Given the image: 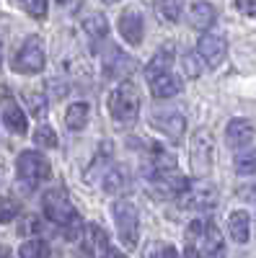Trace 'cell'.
I'll return each instance as SVG.
<instances>
[{"label":"cell","mask_w":256,"mask_h":258,"mask_svg":"<svg viewBox=\"0 0 256 258\" xmlns=\"http://www.w3.org/2000/svg\"><path fill=\"white\" fill-rule=\"evenodd\" d=\"M83 29H85V34L91 36L93 44L101 41V39H106V34H109V24H106V18L101 13H91L88 18L83 21Z\"/></svg>","instance_id":"20"},{"label":"cell","mask_w":256,"mask_h":258,"mask_svg":"<svg viewBox=\"0 0 256 258\" xmlns=\"http://www.w3.org/2000/svg\"><path fill=\"white\" fill-rule=\"evenodd\" d=\"M18 255L21 258H49V245L39 238H31L18 248Z\"/></svg>","instance_id":"21"},{"label":"cell","mask_w":256,"mask_h":258,"mask_svg":"<svg viewBox=\"0 0 256 258\" xmlns=\"http://www.w3.org/2000/svg\"><path fill=\"white\" fill-rule=\"evenodd\" d=\"M171 64H174V47L166 44V47H161V49L150 57V62H147V70H145V78L153 80V78H158V75H163V73H171Z\"/></svg>","instance_id":"12"},{"label":"cell","mask_w":256,"mask_h":258,"mask_svg":"<svg viewBox=\"0 0 256 258\" xmlns=\"http://www.w3.org/2000/svg\"><path fill=\"white\" fill-rule=\"evenodd\" d=\"M16 170H18V178L24 181L29 188L44 183L52 173V168L47 163V158L41 153H34V150H26V153H21L18 160H16Z\"/></svg>","instance_id":"5"},{"label":"cell","mask_w":256,"mask_h":258,"mask_svg":"<svg viewBox=\"0 0 256 258\" xmlns=\"http://www.w3.org/2000/svg\"><path fill=\"white\" fill-rule=\"evenodd\" d=\"M124 186H127V170L124 168H114L104 176V188L109 194H119Z\"/></svg>","instance_id":"22"},{"label":"cell","mask_w":256,"mask_h":258,"mask_svg":"<svg viewBox=\"0 0 256 258\" xmlns=\"http://www.w3.org/2000/svg\"><path fill=\"white\" fill-rule=\"evenodd\" d=\"M132 68H135V62L127 59L119 49H112V54H106V59H104V75L106 78H119L124 73H130Z\"/></svg>","instance_id":"17"},{"label":"cell","mask_w":256,"mask_h":258,"mask_svg":"<svg viewBox=\"0 0 256 258\" xmlns=\"http://www.w3.org/2000/svg\"><path fill=\"white\" fill-rule=\"evenodd\" d=\"M238 8H241L246 16H253V18H256V0H238Z\"/></svg>","instance_id":"30"},{"label":"cell","mask_w":256,"mask_h":258,"mask_svg":"<svg viewBox=\"0 0 256 258\" xmlns=\"http://www.w3.org/2000/svg\"><path fill=\"white\" fill-rule=\"evenodd\" d=\"M31 18H47V0H18Z\"/></svg>","instance_id":"27"},{"label":"cell","mask_w":256,"mask_h":258,"mask_svg":"<svg viewBox=\"0 0 256 258\" xmlns=\"http://www.w3.org/2000/svg\"><path fill=\"white\" fill-rule=\"evenodd\" d=\"M119 34L122 39L127 41L130 47H137L140 41H142V31H145V24H142V16L137 11H124L119 16Z\"/></svg>","instance_id":"11"},{"label":"cell","mask_w":256,"mask_h":258,"mask_svg":"<svg viewBox=\"0 0 256 258\" xmlns=\"http://www.w3.org/2000/svg\"><path fill=\"white\" fill-rule=\"evenodd\" d=\"M147 83H150V91H153L156 98H174V96L181 93V80L174 73H163V75L147 80Z\"/></svg>","instance_id":"13"},{"label":"cell","mask_w":256,"mask_h":258,"mask_svg":"<svg viewBox=\"0 0 256 258\" xmlns=\"http://www.w3.org/2000/svg\"><path fill=\"white\" fill-rule=\"evenodd\" d=\"M101 258H124L122 253H117V250H112V248H106L104 253H101Z\"/></svg>","instance_id":"33"},{"label":"cell","mask_w":256,"mask_h":258,"mask_svg":"<svg viewBox=\"0 0 256 258\" xmlns=\"http://www.w3.org/2000/svg\"><path fill=\"white\" fill-rule=\"evenodd\" d=\"M186 258H207V255H204L197 245H189V248H186Z\"/></svg>","instance_id":"31"},{"label":"cell","mask_w":256,"mask_h":258,"mask_svg":"<svg viewBox=\"0 0 256 258\" xmlns=\"http://www.w3.org/2000/svg\"><path fill=\"white\" fill-rule=\"evenodd\" d=\"M191 155H194V170L202 176L212 165V135L207 129H197L191 137Z\"/></svg>","instance_id":"9"},{"label":"cell","mask_w":256,"mask_h":258,"mask_svg":"<svg viewBox=\"0 0 256 258\" xmlns=\"http://www.w3.org/2000/svg\"><path fill=\"white\" fill-rule=\"evenodd\" d=\"M153 124L161 129L163 135H168L174 142H179L181 137H184V116L181 114H156V119H153Z\"/></svg>","instance_id":"14"},{"label":"cell","mask_w":256,"mask_h":258,"mask_svg":"<svg viewBox=\"0 0 256 258\" xmlns=\"http://www.w3.org/2000/svg\"><path fill=\"white\" fill-rule=\"evenodd\" d=\"M88 103H83V101H78V103H70L68 106V111H65V124L70 126V129H83L85 124H88Z\"/></svg>","instance_id":"19"},{"label":"cell","mask_w":256,"mask_h":258,"mask_svg":"<svg viewBox=\"0 0 256 258\" xmlns=\"http://www.w3.org/2000/svg\"><path fill=\"white\" fill-rule=\"evenodd\" d=\"M186 235L191 238L189 245H197L207 258H223L225 243H223V235H220V230L215 227V222L197 220V222H191V227H189Z\"/></svg>","instance_id":"3"},{"label":"cell","mask_w":256,"mask_h":258,"mask_svg":"<svg viewBox=\"0 0 256 258\" xmlns=\"http://www.w3.org/2000/svg\"><path fill=\"white\" fill-rule=\"evenodd\" d=\"M158 13H161L163 21H168V24H176L179 13H181L179 0H161V3H158Z\"/></svg>","instance_id":"26"},{"label":"cell","mask_w":256,"mask_h":258,"mask_svg":"<svg viewBox=\"0 0 256 258\" xmlns=\"http://www.w3.org/2000/svg\"><path fill=\"white\" fill-rule=\"evenodd\" d=\"M184 68H186L189 78H197V75H199V64H197V59L191 57V54H186V57H184Z\"/></svg>","instance_id":"29"},{"label":"cell","mask_w":256,"mask_h":258,"mask_svg":"<svg viewBox=\"0 0 256 258\" xmlns=\"http://www.w3.org/2000/svg\"><path fill=\"white\" fill-rule=\"evenodd\" d=\"M181 207L184 209H194V212H210L218 207V188L207 183V181H197L189 183V188L181 194Z\"/></svg>","instance_id":"7"},{"label":"cell","mask_w":256,"mask_h":258,"mask_svg":"<svg viewBox=\"0 0 256 258\" xmlns=\"http://www.w3.org/2000/svg\"><path fill=\"white\" fill-rule=\"evenodd\" d=\"M0 64H3V47H0Z\"/></svg>","instance_id":"35"},{"label":"cell","mask_w":256,"mask_h":258,"mask_svg":"<svg viewBox=\"0 0 256 258\" xmlns=\"http://www.w3.org/2000/svg\"><path fill=\"white\" fill-rule=\"evenodd\" d=\"M161 258H179V253H176L174 245H166V248L161 250Z\"/></svg>","instance_id":"32"},{"label":"cell","mask_w":256,"mask_h":258,"mask_svg":"<svg viewBox=\"0 0 256 258\" xmlns=\"http://www.w3.org/2000/svg\"><path fill=\"white\" fill-rule=\"evenodd\" d=\"M215 18H218L215 6H212V3H204V0L194 3V6H191V11H189V21H191V26L199 29V31H207L212 24H215Z\"/></svg>","instance_id":"15"},{"label":"cell","mask_w":256,"mask_h":258,"mask_svg":"<svg viewBox=\"0 0 256 258\" xmlns=\"http://www.w3.org/2000/svg\"><path fill=\"white\" fill-rule=\"evenodd\" d=\"M13 70L24 75H34L44 70V44H41L39 36H29L21 44V49L13 57Z\"/></svg>","instance_id":"6"},{"label":"cell","mask_w":256,"mask_h":258,"mask_svg":"<svg viewBox=\"0 0 256 258\" xmlns=\"http://www.w3.org/2000/svg\"><path fill=\"white\" fill-rule=\"evenodd\" d=\"M21 212V204L16 199H8V197H0V222H13Z\"/></svg>","instance_id":"25"},{"label":"cell","mask_w":256,"mask_h":258,"mask_svg":"<svg viewBox=\"0 0 256 258\" xmlns=\"http://www.w3.org/2000/svg\"><path fill=\"white\" fill-rule=\"evenodd\" d=\"M26 103L34 116H44L47 114V98L39 96V93H26Z\"/></svg>","instance_id":"28"},{"label":"cell","mask_w":256,"mask_h":258,"mask_svg":"<svg viewBox=\"0 0 256 258\" xmlns=\"http://www.w3.org/2000/svg\"><path fill=\"white\" fill-rule=\"evenodd\" d=\"M114 212V225H117V232H119V240L127 250H132L137 245V238H140V222H137V207L127 199H119L114 202L112 207Z\"/></svg>","instance_id":"2"},{"label":"cell","mask_w":256,"mask_h":258,"mask_svg":"<svg viewBox=\"0 0 256 258\" xmlns=\"http://www.w3.org/2000/svg\"><path fill=\"white\" fill-rule=\"evenodd\" d=\"M197 54L202 57V62L207 68H218L228 54V41L220 34H204L197 44Z\"/></svg>","instance_id":"8"},{"label":"cell","mask_w":256,"mask_h":258,"mask_svg":"<svg viewBox=\"0 0 256 258\" xmlns=\"http://www.w3.org/2000/svg\"><path fill=\"white\" fill-rule=\"evenodd\" d=\"M104 3H117V0H104Z\"/></svg>","instance_id":"36"},{"label":"cell","mask_w":256,"mask_h":258,"mask_svg":"<svg viewBox=\"0 0 256 258\" xmlns=\"http://www.w3.org/2000/svg\"><path fill=\"white\" fill-rule=\"evenodd\" d=\"M34 142H36L39 147H47V150L57 147V135H55V129H52V126H47V124L36 126V132H34Z\"/></svg>","instance_id":"24"},{"label":"cell","mask_w":256,"mask_h":258,"mask_svg":"<svg viewBox=\"0 0 256 258\" xmlns=\"http://www.w3.org/2000/svg\"><path fill=\"white\" fill-rule=\"evenodd\" d=\"M109 114L122 126L135 124V119L140 114V91H137V85L132 80L119 83L109 93Z\"/></svg>","instance_id":"1"},{"label":"cell","mask_w":256,"mask_h":258,"mask_svg":"<svg viewBox=\"0 0 256 258\" xmlns=\"http://www.w3.org/2000/svg\"><path fill=\"white\" fill-rule=\"evenodd\" d=\"M228 227H230V238L236 240V243H246L248 240V232H251V220H248V214L243 209H236V212H230V217H228Z\"/></svg>","instance_id":"16"},{"label":"cell","mask_w":256,"mask_h":258,"mask_svg":"<svg viewBox=\"0 0 256 258\" xmlns=\"http://www.w3.org/2000/svg\"><path fill=\"white\" fill-rule=\"evenodd\" d=\"M41 209H44V217L52 220L55 225L68 227V225L80 222L75 207H73L70 199H68V194H65V191H60V188H52V191L44 194V199H41Z\"/></svg>","instance_id":"4"},{"label":"cell","mask_w":256,"mask_h":258,"mask_svg":"<svg viewBox=\"0 0 256 258\" xmlns=\"http://www.w3.org/2000/svg\"><path fill=\"white\" fill-rule=\"evenodd\" d=\"M256 137V129L248 119H233L225 126V142L233 150H243L246 145H251V140Z\"/></svg>","instance_id":"10"},{"label":"cell","mask_w":256,"mask_h":258,"mask_svg":"<svg viewBox=\"0 0 256 258\" xmlns=\"http://www.w3.org/2000/svg\"><path fill=\"white\" fill-rule=\"evenodd\" d=\"M3 121H6V126L11 129L13 135H26V132H29V119H26V114L21 111L16 103H8V106H6Z\"/></svg>","instance_id":"18"},{"label":"cell","mask_w":256,"mask_h":258,"mask_svg":"<svg viewBox=\"0 0 256 258\" xmlns=\"http://www.w3.org/2000/svg\"><path fill=\"white\" fill-rule=\"evenodd\" d=\"M0 258H13V253H11L8 245H0Z\"/></svg>","instance_id":"34"},{"label":"cell","mask_w":256,"mask_h":258,"mask_svg":"<svg viewBox=\"0 0 256 258\" xmlns=\"http://www.w3.org/2000/svg\"><path fill=\"white\" fill-rule=\"evenodd\" d=\"M236 170L241 176H251L256 173V150H246V153L236 155Z\"/></svg>","instance_id":"23"}]
</instances>
